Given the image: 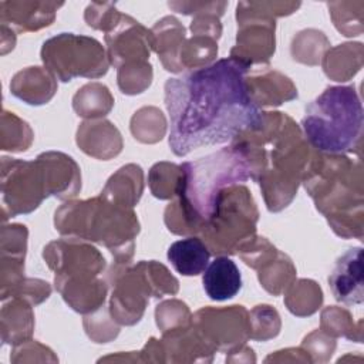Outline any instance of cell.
<instances>
[{
	"instance_id": "30",
	"label": "cell",
	"mask_w": 364,
	"mask_h": 364,
	"mask_svg": "<svg viewBox=\"0 0 364 364\" xmlns=\"http://www.w3.org/2000/svg\"><path fill=\"white\" fill-rule=\"evenodd\" d=\"M3 309H6L10 313V318H11L10 326H3V337L7 333L10 334L4 343L17 346L27 341L34 327V316H33L30 303L20 297H16L11 301L10 309L9 306H4Z\"/></svg>"
},
{
	"instance_id": "1",
	"label": "cell",
	"mask_w": 364,
	"mask_h": 364,
	"mask_svg": "<svg viewBox=\"0 0 364 364\" xmlns=\"http://www.w3.org/2000/svg\"><path fill=\"white\" fill-rule=\"evenodd\" d=\"M249 73L250 65L228 57L165 82L169 146L176 156L232 141L259 122L262 112L247 90Z\"/></svg>"
},
{
	"instance_id": "41",
	"label": "cell",
	"mask_w": 364,
	"mask_h": 364,
	"mask_svg": "<svg viewBox=\"0 0 364 364\" xmlns=\"http://www.w3.org/2000/svg\"><path fill=\"white\" fill-rule=\"evenodd\" d=\"M337 7L341 9V11H336L331 9V17L334 21V26L338 31H341L344 36H358L363 31V9L358 11H350L344 10L343 3H336Z\"/></svg>"
},
{
	"instance_id": "15",
	"label": "cell",
	"mask_w": 364,
	"mask_h": 364,
	"mask_svg": "<svg viewBox=\"0 0 364 364\" xmlns=\"http://www.w3.org/2000/svg\"><path fill=\"white\" fill-rule=\"evenodd\" d=\"M333 296L344 304H361L364 300L363 249L351 247L341 255L328 277Z\"/></svg>"
},
{
	"instance_id": "43",
	"label": "cell",
	"mask_w": 364,
	"mask_h": 364,
	"mask_svg": "<svg viewBox=\"0 0 364 364\" xmlns=\"http://www.w3.org/2000/svg\"><path fill=\"white\" fill-rule=\"evenodd\" d=\"M92 313H94V314H90V316H87V317L84 318V327H85L87 334H88L91 338H94L95 334H97V331H98V328H104V331H105L108 340L115 338L117 334H118V331H119V328H118V326H115L114 323H109V321H108V313H107V310H105V309L101 310V307H100V309H97V310L92 311Z\"/></svg>"
},
{
	"instance_id": "6",
	"label": "cell",
	"mask_w": 364,
	"mask_h": 364,
	"mask_svg": "<svg viewBox=\"0 0 364 364\" xmlns=\"http://www.w3.org/2000/svg\"><path fill=\"white\" fill-rule=\"evenodd\" d=\"M55 229L68 237L104 245L115 256L117 264L129 263L139 223L131 208L105 198L67 202L55 210Z\"/></svg>"
},
{
	"instance_id": "28",
	"label": "cell",
	"mask_w": 364,
	"mask_h": 364,
	"mask_svg": "<svg viewBox=\"0 0 364 364\" xmlns=\"http://www.w3.org/2000/svg\"><path fill=\"white\" fill-rule=\"evenodd\" d=\"M114 105L108 88L100 82L84 85L73 98V107L77 115L84 118H100L107 115Z\"/></svg>"
},
{
	"instance_id": "9",
	"label": "cell",
	"mask_w": 364,
	"mask_h": 364,
	"mask_svg": "<svg viewBox=\"0 0 364 364\" xmlns=\"http://www.w3.org/2000/svg\"><path fill=\"white\" fill-rule=\"evenodd\" d=\"M270 3L242 1L236 9L237 37L230 57L247 65L267 63L274 53V11Z\"/></svg>"
},
{
	"instance_id": "42",
	"label": "cell",
	"mask_w": 364,
	"mask_h": 364,
	"mask_svg": "<svg viewBox=\"0 0 364 364\" xmlns=\"http://www.w3.org/2000/svg\"><path fill=\"white\" fill-rule=\"evenodd\" d=\"M50 284L44 280L38 279H28V280H21L20 284L14 289L13 294L14 297H20L30 304H38L43 300H46L50 296Z\"/></svg>"
},
{
	"instance_id": "14",
	"label": "cell",
	"mask_w": 364,
	"mask_h": 364,
	"mask_svg": "<svg viewBox=\"0 0 364 364\" xmlns=\"http://www.w3.org/2000/svg\"><path fill=\"white\" fill-rule=\"evenodd\" d=\"M105 43L108 46L109 64L117 68L128 63L148 61L151 48L149 31L127 14H121L107 31Z\"/></svg>"
},
{
	"instance_id": "17",
	"label": "cell",
	"mask_w": 364,
	"mask_h": 364,
	"mask_svg": "<svg viewBox=\"0 0 364 364\" xmlns=\"http://www.w3.org/2000/svg\"><path fill=\"white\" fill-rule=\"evenodd\" d=\"M247 90L253 102L260 105H280L284 101L297 98L294 84L286 75L264 68L246 77Z\"/></svg>"
},
{
	"instance_id": "12",
	"label": "cell",
	"mask_w": 364,
	"mask_h": 364,
	"mask_svg": "<svg viewBox=\"0 0 364 364\" xmlns=\"http://www.w3.org/2000/svg\"><path fill=\"white\" fill-rule=\"evenodd\" d=\"M3 159L6 161L1 162L4 209L9 208L11 216L34 210L48 196L38 162Z\"/></svg>"
},
{
	"instance_id": "10",
	"label": "cell",
	"mask_w": 364,
	"mask_h": 364,
	"mask_svg": "<svg viewBox=\"0 0 364 364\" xmlns=\"http://www.w3.org/2000/svg\"><path fill=\"white\" fill-rule=\"evenodd\" d=\"M109 282L112 283L109 303L112 318L125 326L138 323L149 301V296L155 297L154 287L145 269V262H139L134 267L128 266V263H115L109 272Z\"/></svg>"
},
{
	"instance_id": "39",
	"label": "cell",
	"mask_w": 364,
	"mask_h": 364,
	"mask_svg": "<svg viewBox=\"0 0 364 364\" xmlns=\"http://www.w3.org/2000/svg\"><path fill=\"white\" fill-rule=\"evenodd\" d=\"M301 347L304 348V353L310 355L311 361L324 363L336 350V338L320 328L304 337Z\"/></svg>"
},
{
	"instance_id": "33",
	"label": "cell",
	"mask_w": 364,
	"mask_h": 364,
	"mask_svg": "<svg viewBox=\"0 0 364 364\" xmlns=\"http://www.w3.org/2000/svg\"><path fill=\"white\" fill-rule=\"evenodd\" d=\"M182 181L181 165L169 162H158L149 171V188L155 198L171 199L178 195Z\"/></svg>"
},
{
	"instance_id": "38",
	"label": "cell",
	"mask_w": 364,
	"mask_h": 364,
	"mask_svg": "<svg viewBox=\"0 0 364 364\" xmlns=\"http://www.w3.org/2000/svg\"><path fill=\"white\" fill-rule=\"evenodd\" d=\"M323 36L324 34L321 31H317V30H304V31L299 33L297 37H294L293 43H291V55H293V58L300 61V63L310 64V65L318 64L323 51L327 50L328 47L327 46L313 47L311 44H314Z\"/></svg>"
},
{
	"instance_id": "11",
	"label": "cell",
	"mask_w": 364,
	"mask_h": 364,
	"mask_svg": "<svg viewBox=\"0 0 364 364\" xmlns=\"http://www.w3.org/2000/svg\"><path fill=\"white\" fill-rule=\"evenodd\" d=\"M192 326L215 351L230 353L250 338L249 311L243 306L200 309L192 316Z\"/></svg>"
},
{
	"instance_id": "16",
	"label": "cell",
	"mask_w": 364,
	"mask_h": 364,
	"mask_svg": "<svg viewBox=\"0 0 364 364\" xmlns=\"http://www.w3.org/2000/svg\"><path fill=\"white\" fill-rule=\"evenodd\" d=\"M36 161L41 168L48 196L67 199L78 193L81 175L71 156L61 152H44Z\"/></svg>"
},
{
	"instance_id": "21",
	"label": "cell",
	"mask_w": 364,
	"mask_h": 364,
	"mask_svg": "<svg viewBox=\"0 0 364 364\" xmlns=\"http://www.w3.org/2000/svg\"><path fill=\"white\" fill-rule=\"evenodd\" d=\"M11 94L31 105L48 102L57 91L55 77L46 68L28 67L17 73L10 84Z\"/></svg>"
},
{
	"instance_id": "5",
	"label": "cell",
	"mask_w": 364,
	"mask_h": 364,
	"mask_svg": "<svg viewBox=\"0 0 364 364\" xmlns=\"http://www.w3.org/2000/svg\"><path fill=\"white\" fill-rule=\"evenodd\" d=\"M303 135L321 154L360 156L363 105L354 85L327 87L304 111Z\"/></svg>"
},
{
	"instance_id": "27",
	"label": "cell",
	"mask_w": 364,
	"mask_h": 364,
	"mask_svg": "<svg viewBox=\"0 0 364 364\" xmlns=\"http://www.w3.org/2000/svg\"><path fill=\"white\" fill-rule=\"evenodd\" d=\"M260 284L273 296L283 293L296 277V267L289 256L279 252L259 269Z\"/></svg>"
},
{
	"instance_id": "19",
	"label": "cell",
	"mask_w": 364,
	"mask_h": 364,
	"mask_svg": "<svg viewBox=\"0 0 364 364\" xmlns=\"http://www.w3.org/2000/svg\"><path fill=\"white\" fill-rule=\"evenodd\" d=\"M185 40V28L175 17H164L149 30L151 48L159 55L165 70L181 73L179 53Z\"/></svg>"
},
{
	"instance_id": "32",
	"label": "cell",
	"mask_w": 364,
	"mask_h": 364,
	"mask_svg": "<svg viewBox=\"0 0 364 364\" xmlns=\"http://www.w3.org/2000/svg\"><path fill=\"white\" fill-rule=\"evenodd\" d=\"M218 54L215 38L206 36H192L191 40L183 43L179 53V64L183 70H196L212 64L210 61Z\"/></svg>"
},
{
	"instance_id": "20",
	"label": "cell",
	"mask_w": 364,
	"mask_h": 364,
	"mask_svg": "<svg viewBox=\"0 0 364 364\" xmlns=\"http://www.w3.org/2000/svg\"><path fill=\"white\" fill-rule=\"evenodd\" d=\"M203 290L209 299L223 301L235 297L242 289V274L228 256L215 257L203 270Z\"/></svg>"
},
{
	"instance_id": "36",
	"label": "cell",
	"mask_w": 364,
	"mask_h": 364,
	"mask_svg": "<svg viewBox=\"0 0 364 364\" xmlns=\"http://www.w3.org/2000/svg\"><path fill=\"white\" fill-rule=\"evenodd\" d=\"M155 318L162 334L185 328L192 324V316L188 306L179 300H166L156 306Z\"/></svg>"
},
{
	"instance_id": "29",
	"label": "cell",
	"mask_w": 364,
	"mask_h": 364,
	"mask_svg": "<svg viewBox=\"0 0 364 364\" xmlns=\"http://www.w3.org/2000/svg\"><path fill=\"white\" fill-rule=\"evenodd\" d=\"M323 301L320 286L309 279L294 280L286 289L284 303L290 313L296 316H310L317 311Z\"/></svg>"
},
{
	"instance_id": "31",
	"label": "cell",
	"mask_w": 364,
	"mask_h": 364,
	"mask_svg": "<svg viewBox=\"0 0 364 364\" xmlns=\"http://www.w3.org/2000/svg\"><path fill=\"white\" fill-rule=\"evenodd\" d=\"M363 321L358 320L355 324L350 313L344 309L331 306L326 307L321 313V330L331 337H346L348 340L361 343L363 340Z\"/></svg>"
},
{
	"instance_id": "40",
	"label": "cell",
	"mask_w": 364,
	"mask_h": 364,
	"mask_svg": "<svg viewBox=\"0 0 364 364\" xmlns=\"http://www.w3.org/2000/svg\"><path fill=\"white\" fill-rule=\"evenodd\" d=\"M121 13L111 3H92L85 10V21L90 27L105 33L115 24Z\"/></svg>"
},
{
	"instance_id": "8",
	"label": "cell",
	"mask_w": 364,
	"mask_h": 364,
	"mask_svg": "<svg viewBox=\"0 0 364 364\" xmlns=\"http://www.w3.org/2000/svg\"><path fill=\"white\" fill-rule=\"evenodd\" d=\"M41 60L46 68L63 82L75 77L100 78L109 67L108 54L92 37L61 33L44 41Z\"/></svg>"
},
{
	"instance_id": "23",
	"label": "cell",
	"mask_w": 364,
	"mask_h": 364,
	"mask_svg": "<svg viewBox=\"0 0 364 364\" xmlns=\"http://www.w3.org/2000/svg\"><path fill=\"white\" fill-rule=\"evenodd\" d=\"M63 3H27V1H3L1 21L7 20L16 26L18 31H33L50 26L55 17V11Z\"/></svg>"
},
{
	"instance_id": "25",
	"label": "cell",
	"mask_w": 364,
	"mask_h": 364,
	"mask_svg": "<svg viewBox=\"0 0 364 364\" xmlns=\"http://www.w3.org/2000/svg\"><path fill=\"white\" fill-rule=\"evenodd\" d=\"M144 188L141 166L129 164L118 169L107 182L101 196L117 205L132 208L138 203Z\"/></svg>"
},
{
	"instance_id": "24",
	"label": "cell",
	"mask_w": 364,
	"mask_h": 364,
	"mask_svg": "<svg viewBox=\"0 0 364 364\" xmlns=\"http://www.w3.org/2000/svg\"><path fill=\"white\" fill-rule=\"evenodd\" d=\"M168 260L182 276H198L209 264L210 250L198 236H188L173 242L168 249Z\"/></svg>"
},
{
	"instance_id": "13",
	"label": "cell",
	"mask_w": 364,
	"mask_h": 364,
	"mask_svg": "<svg viewBox=\"0 0 364 364\" xmlns=\"http://www.w3.org/2000/svg\"><path fill=\"white\" fill-rule=\"evenodd\" d=\"M55 279L91 280L105 267L104 256L81 239L65 237L47 245L43 253Z\"/></svg>"
},
{
	"instance_id": "18",
	"label": "cell",
	"mask_w": 364,
	"mask_h": 364,
	"mask_svg": "<svg viewBox=\"0 0 364 364\" xmlns=\"http://www.w3.org/2000/svg\"><path fill=\"white\" fill-rule=\"evenodd\" d=\"M77 144L85 154L98 159H109L122 149L121 134L104 119L82 122L77 131Z\"/></svg>"
},
{
	"instance_id": "22",
	"label": "cell",
	"mask_w": 364,
	"mask_h": 364,
	"mask_svg": "<svg viewBox=\"0 0 364 364\" xmlns=\"http://www.w3.org/2000/svg\"><path fill=\"white\" fill-rule=\"evenodd\" d=\"M54 283L67 304L78 313H92L104 304L107 283L98 277L91 280L54 279Z\"/></svg>"
},
{
	"instance_id": "2",
	"label": "cell",
	"mask_w": 364,
	"mask_h": 364,
	"mask_svg": "<svg viewBox=\"0 0 364 364\" xmlns=\"http://www.w3.org/2000/svg\"><path fill=\"white\" fill-rule=\"evenodd\" d=\"M262 188L270 212L286 208L310 162V145L294 121L282 112H262L259 122L232 139Z\"/></svg>"
},
{
	"instance_id": "7",
	"label": "cell",
	"mask_w": 364,
	"mask_h": 364,
	"mask_svg": "<svg viewBox=\"0 0 364 364\" xmlns=\"http://www.w3.org/2000/svg\"><path fill=\"white\" fill-rule=\"evenodd\" d=\"M257 216L249 189L235 183L222 191L215 213L199 235L215 255H233L256 236Z\"/></svg>"
},
{
	"instance_id": "34",
	"label": "cell",
	"mask_w": 364,
	"mask_h": 364,
	"mask_svg": "<svg viewBox=\"0 0 364 364\" xmlns=\"http://www.w3.org/2000/svg\"><path fill=\"white\" fill-rule=\"evenodd\" d=\"M165 118L162 112L154 107L141 108L131 119V132L141 142L154 144L161 141L165 134Z\"/></svg>"
},
{
	"instance_id": "35",
	"label": "cell",
	"mask_w": 364,
	"mask_h": 364,
	"mask_svg": "<svg viewBox=\"0 0 364 364\" xmlns=\"http://www.w3.org/2000/svg\"><path fill=\"white\" fill-rule=\"evenodd\" d=\"M118 87L124 94L135 95L149 87L152 67L148 61H135L118 67Z\"/></svg>"
},
{
	"instance_id": "37",
	"label": "cell",
	"mask_w": 364,
	"mask_h": 364,
	"mask_svg": "<svg viewBox=\"0 0 364 364\" xmlns=\"http://www.w3.org/2000/svg\"><path fill=\"white\" fill-rule=\"evenodd\" d=\"M249 321L252 340L266 341L276 337L280 331V317L277 311L267 304L256 306L249 313Z\"/></svg>"
},
{
	"instance_id": "4",
	"label": "cell",
	"mask_w": 364,
	"mask_h": 364,
	"mask_svg": "<svg viewBox=\"0 0 364 364\" xmlns=\"http://www.w3.org/2000/svg\"><path fill=\"white\" fill-rule=\"evenodd\" d=\"M363 168L347 155L311 156L301 182L306 191L341 237H363Z\"/></svg>"
},
{
	"instance_id": "26",
	"label": "cell",
	"mask_w": 364,
	"mask_h": 364,
	"mask_svg": "<svg viewBox=\"0 0 364 364\" xmlns=\"http://www.w3.org/2000/svg\"><path fill=\"white\" fill-rule=\"evenodd\" d=\"M363 65V44L346 43L330 48L323 57V70L334 81H347Z\"/></svg>"
},
{
	"instance_id": "3",
	"label": "cell",
	"mask_w": 364,
	"mask_h": 364,
	"mask_svg": "<svg viewBox=\"0 0 364 364\" xmlns=\"http://www.w3.org/2000/svg\"><path fill=\"white\" fill-rule=\"evenodd\" d=\"M181 168L178 199L165 209V223L175 235H199L215 213L222 191L250 179V166L233 145Z\"/></svg>"
}]
</instances>
